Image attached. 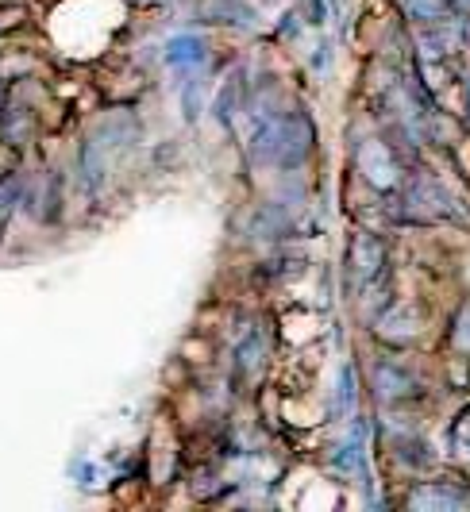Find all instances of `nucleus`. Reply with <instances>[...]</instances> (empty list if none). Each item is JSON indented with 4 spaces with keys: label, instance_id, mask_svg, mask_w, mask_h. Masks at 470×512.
<instances>
[{
    "label": "nucleus",
    "instance_id": "nucleus-1",
    "mask_svg": "<svg viewBox=\"0 0 470 512\" xmlns=\"http://www.w3.org/2000/svg\"><path fill=\"white\" fill-rule=\"evenodd\" d=\"M162 62L178 74H197L209 62V39L197 31H178L162 43Z\"/></svg>",
    "mask_w": 470,
    "mask_h": 512
},
{
    "label": "nucleus",
    "instance_id": "nucleus-2",
    "mask_svg": "<svg viewBox=\"0 0 470 512\" xmlns=\"http://www.w3.org/2000/svg\"><path fill=\"white\" fill-rule=\"evenodd\" d=\"M447 447L470 459V412H463V416L451 424V439H447Z\"/></svg>",
    "mask_w": 470,
    "mask_h": 512
}]
</instances>
